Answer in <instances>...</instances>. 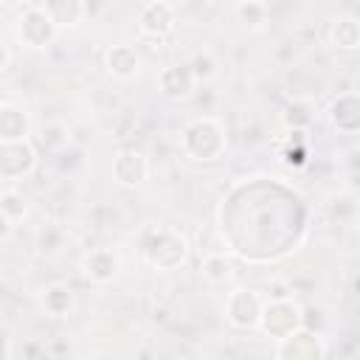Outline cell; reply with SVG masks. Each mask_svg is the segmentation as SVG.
<instances>
[{
	"instance_id": "1",
	"label": "cell",
	"mask_w": 360,
	"mask_h": 360,
	"mask_svg": "<svg viewBox=\"0 0 360 360\" xmlns=\"http://www.w3.org/2000/svg\"><path fill=\"white\" fill-rule=\"evenodd\" d=\"M180 149L194 163H217L228 149L225 124L214 115H200L188 121L180 132Z\"/></svg>"
},
{
	"instance_id": "2",
	"label": "cell",
	"mask_w": 360,
	"mask_h": 360,
	"mask_svg": "<svg viewBox=\"0 0 360 360\" xmlns=\"http://www.w3.org/2000/svg\"><path fill=\"white\" fill-rule=\"evenodd\" d=\"M141 250H143V259H146L155 270L172 273V270H180V267L188 262L191 245H188V239H186L180 231H172V228H152V231H146Z\"/></svg>"
},
{
	"instance_id": "3",
	"label": "cell",
	"mask_w": 360,
	"mask_h": 360,
	"mask_svg": "<svg viewBox=\"0 0 360 360\" xmlns=\"http://www.w3.org/2000/svg\"><path fill=\"white\" fill-rule=\"evenodd\" d=\"M14 31H17L20 45L28 51H45L59 37V25L51 20V14L42 6H22L17 14Z\"/></svg>"
},
{
	"instance_id": "4",
	"label": "cell",
	"mask_w": 360,
	"mask_h": 360,
	"mask_svg": "<svg viewBox=\"0 0 360 360\" xmlns=\"http://www.w3.org/2000/svg\"><path fill=\"white\" fill-rule=\"evenodd\" d=\"M264 304H267V301H264L256 290L236 287L233 292H228L225 307H222V315H225V321H228L233 329H239V332H250V329H259Z\"/></svg>"
},
{
	"instance_id": "5",
	"label": "cell",
	"mask_w": 360,
	"mask_h": 360,
	"mask_svg": "<svg viewBox=\"0 0 360 360\" xmlns=\"http://www.w3.org/2000/svg\"><path fill=\"white\" fill-rule=\"evenodd\" d=\"M37 146L31 138L25 141H0V180L3 183H17L34 174L37 169Z\"/></svg>"
},
{
	"instance_id": "6",
	"label": "cell",
	"mask_w": 360,
	"mask_h": 360,
	"mask_svg": "<svg viewBox=\"0 0 360 360\" xmlns=\"http://www.w3.org/2000/svg\"><path fill=\"white\" fill-rule=\"evenodd\" d=\"M304 326V315H301V307L290 298H278V301H267L264 304V312H262V323L259 329L276 340L292 335L295 329Z\"/></svg>"
},
{
	"instance_id": "7",
	"label": "cell",
	"mask_w": 360,
	"mask_h": 360,
	"mask_svg": "<svg viewBox=\"0 0 360 360\" xmlns=\"http://www.w3.org/2000/svg\"><path fill=\"white\" fill-rule=\"evenodd\" d=\"M110 177L118 188H138L149 177V160L141 149L124 146L110 160Z\"/></svg>"
},
{
	"instance_id": "8",
	"label": "cell",
	"mask_w": 360,
	"mask_h": 360,
	"mask_svg": "<svg viewBox=\"0 0 360 360\" xmlns=\"http://www.w3.org/2000/svg\"><path fill=\"white\" fill-rule=\"evenodd\" d=\"M177 25V11L169 0H149L138 11V31L149 39H166Z\"/></svg>"
},
{
	"instance_id": "9",
	"label": "cell",
	"mask_w": 360,
	"mask_h": 360,
	"mask_svg": "<svg viewBox=\"0 0 360 360\" xmlns=\"http://www.w3.org/2000/svg\"><path fill=\"white\" fill-rule=\"evenodd\" d=\"M326 121L338 135H360V93H338L326 107Z\"/></svg>"
},
{
	"instance_id": "10",
	"label": "cell",
	"mask_w": 360,
	"mask_h": 360,
	"mask_svg": "<svg viewBox=\"0 0 360 360\" xmlns=\"http://www.w3.org/2000/svg\"><path fill=\"white\" fill-rule=\"evenodd\" d=\"M82 276L90 281V284H112L121 273V259L112 248H93L82 256Z\"/></svg>"
},
{
	"instance_id": "11",
	"label": "cell",
	"mask_w": 360,
	"mask_h": 360,
	"mask_svg": "<svg viewBox=\"0 0 360 360\" xmlns=\"http://www.w3.org/2000/svg\"><path fill=\"white\" fill-rule=\"evenodd\" d=\"M197 76H194V70H191V65L188 62H183V65H166L160 73H158V90L166 96V98H172V101H186V98H191L194 96V90H197Z\"/></svg>"
},
{
	"instance_id": "12",
	"label": "cell",
	"mask_w": 360,
	"mask_h": 360,
	"mask_svg": "<svg viewBox=\"0 0 360 360\" xmlns=\"http://www.w3.org/2000/svg\"><path fill=\"white\" fill-rule=\"evenodd\" d=\"M273 354L278 360H318V357L326 354V349H323V343H321L318 335L304 332V329H295L292 335H287V338L278 340V346H276Z\"/></svg>"
},
{
	"instance_id": "13",
	"label": "cell",
	"mask_w": 360,
	"mask_h": 360,
	"mask_svg": "<svg viewBox=\"0 0 360 360\" xmlns=\"http://www.w3.org/2000/svg\"><path fill=\"white\" fill-rule=\"evenodd\" d=\"M104 70L118 82H132L141 73V53L129 42H115L104 51Z\"/></svg>"
},
{
	"instance_id": "14",
	"label": "cell",
	"mask_w": 360,
	"mask_h": 360,
	"mask_svg": "<svg viewBox=\"0 0 360 360\" xmlns=\"http://www.w3.org/2000/svg\"><path fill=\"white\" fill-rule=\"evenodd\" d=\"M39 304H42V312H45L48 318L62 321V318L73 315V309H76V292H73V287L65 284V281H51V284L42 290Z\"/></svg>"
},
{
	"instance_id": "15",
	"label": "cell",
	"mask_w": 360,
	"mask_h": 360,
	"mask_svg": "<svg viewBox=\"0 0 360 360\" xmlns=\"http://www.w3.org/2000/svg\"><path fill=\"white\" fill-rule=\"evenodd\" d=\"M31 138V115L14 101H0V141Z\"/></svg>"
},
{
	"instance_id": "16",
	"label": "cell",
	"mask_w": 360,
	"mask_h": 360,
	"mask_svg": "<svg viewBox=\"0 0 360 360\" xmlns=\"http://www.w3.org/2000/svg\"><path fill=\"white\" fill-rule=\"evenodd\" d=\"M326 39L335 51H343V53H352V51H360V17L354 14H340L329 22V31H326Z\"/></svg>"
},
{
	"instance_id": "17",
	"label": "cell",
	"mask_w": 360,
	"mask_h": 360,
	"mask_svg": "<svg viewBox=\"0 0 360 360\" xmlns=\"http://www.w3.org/2000/svg\"><path fill=\"white\" fill-rule=\"evenodd\" d=\"M278 118H281L284 129H290V132H307L315 124V101L312 98H304V96H292V98L284 101Z\"/></svg>"
},
{
	"instance_id": "18",
	"label": "cell",
	"mask_w": 360,
	"mask_h": 360,
	"mask_svg": "<svg viewBox=\"0 0 360 360\" xmlns=\"http://www.w3.org/2000/svg\"><path fill=\"white\" fill-rule=\"evenodd\" d=\"M39 6L51 14V20L59 25V31L76 28L87 17V0H42Z\"/></svg>"
},
{
	"instance_id": "19",
	"label": "cell",
	"mask_w": 360,
	"mask_h": 360,
	"mask_svg": "<svg viewBox=\"0 0 360 360\" xmlns=\"http://www.w3.org/2000/svg\"><path fill=\"white\" fill-rule=\"evenodd\" d=\"M28 200H25V194L22 191H17V188H3L0 191V219H3V236H8V231L17 225V222H22L25 217H28Z\"/></svg>"
},
{
	"instance_id": "20",
	"label": "cell",
	"mask_w": 360,
	"mask_h": 360,
	"mask_svg": "<svg viewBox=\"0 0 360 360\" xmlns=\"http://www.w3.org/2000/svg\"><path fill=\"white\" fill-rule=\"evenodd\" d=\"M233 17L248 31H262L267 25V3L264 0H239L233 6Z\"/></svg>"
},
{
	"instance_id": "21",
	"label": "cell",
	"mask_w": 360,
	"mask_h": 360,
	"mask_svg": "<svg viewBox=\"0 0 360 360\" xmlns=\"http://www.w3.org/2000/svg\"><path fill=\"white\" fill-rule=\"evenodd\" d=\"M200 273H202V278H205L208 284H225V281H231V276H233V264H231V259H228L225 253L211 250V253L202 256Z\"/></svg>"
},
{
	"instance_id": "22",
	"label": "cell",
	"mask_w": 360,
	"mask_h": 360,
	"mask_svg": "<svg viewBox=\"0 0 360 360\" xmlns=\"http://www.w3.org/2000/svg\"><path fill=\"white\" fill-rule=\"evenodd\" d=\"M188 65H191L197 82H208V79L217 76V59H214L211 51H197V53L188 59Z\"/></svg>"
},
{
	"instance_id": "23",
	"label": "cell",
	"mask_w": 360,
	"mask_h": 360,
	"mask_svg": "<svg viewBox=\"0 0 360 360\" xmlns=\"http://www.w3.org/2000/svg\"><path fill=\"white\" fill-rule=\"evenodd\" d=\"M39 143L45 149H62L68 143V129L62 124H45L39 129Z\"/></svg>"
},
{
	"instance_id": "24",
	"label": "cell",
	"mask_w": 360,
	"mask_h": 360,
	"mask_svg": "<svg viewBox=\"0 0 360 360\" xmlns=\"http://www.w3.org/2000/svg\"><path fill=\"white\" fill-rule=\"evenodd\" d=\"M59 245H62V231H59L56 225H45V228L39 231V248H42L45 253H53Z\"/></svg>"
},
{
	"instance_id": "25",
	"label": "cell",
	"mask_w": 360,
	"mask_h": 360,
	"mask_svg": "<svg viewBox=\"0 0 360 360\" xmlns=\"http://www.w3.org/2000/svg\"><path fill=\"white\" fill-rule=\"evenodd\" d=\"M0 48H3V62H0V70L6 73V70L11 68V62H14V53H11V45H8V42H3Z\"/></svg>"
},
{
	"instance_id": "26",
	"label": "cell",
	"mask_w": 360,
	"mask_h": 360,
	"mask_svg": "<svg viewBox=\"0 0 360 360\" xmlns=\"http://www.w3.org/2000/svg\"><path fill=\"white\" fill-rule=\"evenodd\" d=\"M6 8H20V6H25V0H0Z\"/></svg>"
}]
</instances>
